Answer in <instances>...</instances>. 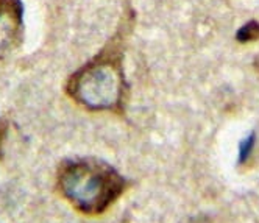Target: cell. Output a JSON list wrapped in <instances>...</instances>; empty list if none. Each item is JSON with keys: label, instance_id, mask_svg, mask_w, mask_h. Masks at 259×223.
Masks as SVG:
<instances>
[{"label": "cell", "instance_id": "6da1fadb", "mask_svg": "<svg viewBox=\"0 0 259 223\" xmlns=\"http://www.w3.org/2000/svg\"><path fill=\"white\" fill-rule=\"evenodd\" d=\"M126 180L102 161H66L57 175L60 194L84 215L106 212L126 191Z\"/></svg>", "mask_w": 259, "mask_h": 223}, {"label": "cell", "instance_id": "7a4b0ae2", "mask_svg": "<svg viewBox=\"0 0 259 223\" xmlns=\"http://www.w3.org/2000/svg\"><path fill=\"white\" fill-rule=\"evenodd\" d=\"M125 80L116 55L103 52L89 61L67 83V94L91 111H120Z\"/></svg>", "mask_w": 259, "mask_h": 223}, {"label": "cell", "instance_id": "3957f363", "mask_svg": "<svg viewBox=\"0 0 259 223\" xmlns=\"http://www.w3.org/2000/svg\"><path fill=\"white\" fill-rule=\"evenodd\" d=\"M21 0H0V58L19 46L22 36Z\"/></svg>", "mask_w": 259, "mask_h": 223}, {"label": "cell", "instance_id": "277c9868", "mask_svg": "<svg viewBox=\"0 0 259 223\" xmlns=\"http://www.w3.org/2000/svg\"><path fill=\"white\" fill-rule=\"evenodd\" d=\"M253 142H254V136H250L242 145H240V161H245L253 148Z\"/></svg>", "mask_w": 259, "mask_h": 223}, {"label": "cell", "instance_id": "5b68a950", "mask_svg": "<svg viewBox=\"0 0 259 223\" xmlns=\"http://www.w3.org/2000/svg\"><path fill=\"white\" fill-rule=\"evenodd\" d=\"M5 136H7V123L0 122V158H2V147L5 142Z\"/></svg>", "mask_w": 259, "mask_h": 223}]
</instances>
